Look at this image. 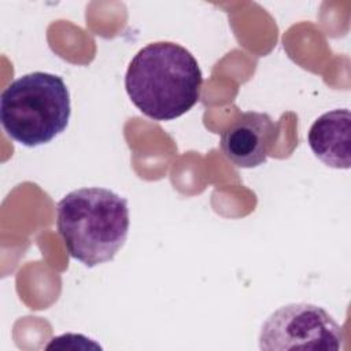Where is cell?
Instances as JSON below:
<instances>
[{
  "label": "cell",
  "instance_id": "obj_1",
  "mask_svg": "<svg viewBox=\"0 0 351 351\" xmlns=\"http://www.w3.org/2000/svg\"><path fill=\"white\" fill-rule=\"evenodd\" d=\"M202 82L195 56L171 41L143 47L125 75L132 103L154 121H171L188 112L200 99Z\"/></svg>",
  "mask_w": 351,
  "mask_h": 351
},
{
  "label": "cell",
  "instance_id": "obj_2",
  "mask_svg": "<svg viewBox=\"0 0 351 351\" xmlns=\"http://www.w3.org/2000/svg\"><path fill=\"white\" fill-rule=\"evenodd\" d=\"M56 214V228L69 255L86 267L112 261L128 239V200L111 189L71 191L58 202Z\"/></svg>",
  "mask_w": 351,
  "mask_h": 351
},
{
  "label": "cell",
  "instance_id": "obj_3",
  "mask_svg": "<svg viewBox=\"0 0 351 351\" xmlns=\"http://www.w3.org/2000/svg\"><path fill=\"white\" fill-rule=\"evenodd\" d=\"M70 92L62 77L34 71L14 80L0 96L4 132L25 147L52 141L69 125Z\"/></svg>",
  "mask_w": 351,
  "mask_h": 351
},
{
  "label": "cell",
  "instance_id": "obj_4",
  "mask_svg": "<svg viewBox=\"0 0 351 351\" xmlns=\"http://www.w3.org/2000/svg\"><path fill=\"white\" fill-rule=\"evenodd\" d=\"M344 335L341 326L322 307L291 303L277 308L263 322L259 348L265 351H337Z\"/></svg>",
  "mask_w": 351,
  "mask_h": 351
},
{
  "label": "cell",
  "instance_id": "obj_5",
  "mask_svg": "<svg viewBox=\"0 0 351 351\" xmlns=\"http://www.w3.org/2000/svg\"><path fill=\"white\" fill-rule=\"evenodd\" d=\"M278 125L266 112H241L221 133L223 155L234 166L243 169L263 165L274 143Z\"/></svg>",
  "mask_w": 351,
  "mask_h": 351
},
{
  "label": "cell",
  "instance_id": "obj_6",
  "mask_svg": "<svg viewBox=\"0 0 351 351\" xmlns=\"http://www.w3.org/2000/svg\"><path fill=\"white\" fill-rule=\"evenodd\" d=\"M313 154L326 166L350 169L351 166V114L348 108H336L318 117L308 130Z\"/></svg>",
  "mask_w": 351,
  "mask_h": 351
}]
</instances>
